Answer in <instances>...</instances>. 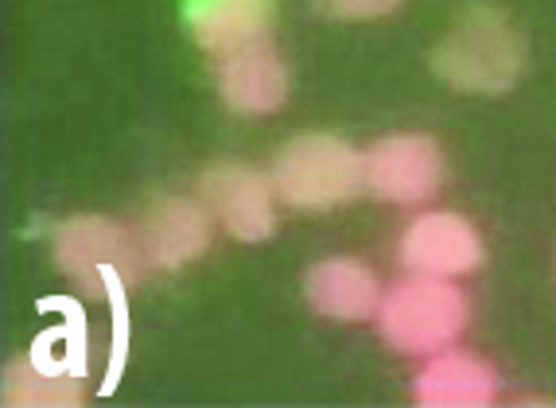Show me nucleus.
<instances>
[{
	"label": "nucleus",
	"instance_id": "10",
	"mask_svg": "<svg viewBox=\"0 0 556 408\" xmlns=\"http://www.w3.org/2000/svg\"><path fill=\"white\" fill-rule=\"evenodd\" d=\"M277 16V0H187L184 28L214 63L253 43H265Z\"/></svg>",
	"mask_w": 556,
	"mask_h": 408
},
{
	"label": "nucleus",
	"instance_id": "12",
	"mask_svg": "<svg viewBox=\"0 0 556 408\" xmlns=\"http://www.w3.org/2000/svg\"><path fill=\"white\" fill-rule=\"evenodd\" d=\"M304 299L316 316L331 319V323H362V319H378L386 288L362 260L324 257L307 269Z\"/></svg>",
	"mask_w": 556,
	"mask_h": 408
},
{
	"label": "nucleus",
	"instance_id": "6",
	"mask_svg": "<svg viewBox=\"0 0 556 408\" xmlns=\"http://www.w3.org/2000/svg\"><path fill=\"white\" fill-rule=\"evenodd\" d=\"M447 156L428 132H390L366 149V191L381 203L420 206L440 195Z\"/></svg>",
	"mask_w": 556,
	"mask_h": 408
},
{
	"label": "nucleus",
	"instance_id": "4",
	"mask_svg": "<svg viewBox=\"0 0 556 408\" xmlns=\"http://www.w3.org/2000/svg\"><path fill=\"white\" fill-rule=\"evenodd\" d=\"M51 257L59 272L83 288L86 296H113L149 269L140 257L137 233L102 214H75L59 222L51 233Z\"/></svg>",
	"mask_w": 556,
	"mask_h": 408
},
{
	"label": "nucleus",
	"instance_id": "8",
	"mask_svg": "<svg viewBox=\"0 0 556 408\" xmlns=\"http://www.w3.org/2000/svg\"><path fill=\"white\" fill-rule=\"evenodd\" d=\"M401 265L420 277H444L459 280L475 272L486 257L482 238L471 218L455 211H425L401 233Z\"/></svg>",
	"mask_w": 556,
	"mask_h": 408
},
{
	"label": "nucleus",
	"instance_id": "7",
	"mask_svg": "<svg viewBox=\"0 0 556 408\" xmlns=\"http://www.w3.org/2000/svg\"><path fill=\"white\" fill-rule=\"evenodd\" d=\"M214 214L206 211L203 199L191 195H164L140 214L137 222V245L149 269L176 272L187 269L211 250L214 238Z\"/></svg>",
	"mask_w": 556,
	"mask_h": 408
},
{
	"label": "nucleus",
	"instance_id": "3",
	"mask_svg": "<svg viewBox=\"0 0 556 408\" xmlns=\"http://www.w3.org/2000/svg\"><path fill=\"white\" fill-rule=\"evenodd\" d=\"M471 307L455 280L420 277L408 272L405 280L386 292L378 311L381 339L397 354H437L464 334Z\"/></svg>",
	"mask_w": 556,
	"mask_h": 408
},
{
	"label": "nucleus",
	"instance_id": "9",
	"mask_svg": "<svg viewBox=\"0 0 556 408\" xmlns=\"http://www.w3.org/2000/svg\"><path fill=\"white\" fill-rule=\"evenodd\" d=\"M214 90H218L226 110L241 113V117H269L288 102L292 75H288L285 59L265 39V43H253L245 51L218 59L214 63Z\"/></svg>",
	"mask_w": 556,
	"mask_h": 408
},
{
	"label": "nucleus",
	"instance_id": "11",
	"mask_svg": "<svg viewBox=\"0 0 556 408\" xmlns=\"http://www.w3.org/2000/svg\"><path fill=\"white\" fill-rule=\"evenodd\" d=\"M502 393V378L486 358L471 350H437L428 354L413 381V400L425 408H486Z\"/></svg>",
	"mask_w": 556,
	"mask_h": 408
},
{
	"label": "nucleus",
	"instance_id": "14",
	"mask_svg": "<svg viewBox=\"0 0 556 408\" xmlns=\"http://www.w3.org/2000/svg\"><path fill=\"white\" fill-rule=\"evenodd\" d=\"M113 346H110V370H105V393L117 390V378L125 370V350H129V304H125V288L113 292Z\"/></svg>",
	"mask_w": 556,
	"mask_h": 408
},
{
	"label": "nucleus",
	"instance_id": "15",
	"mask_svg": "<svg viewBox=\"0 0 556 408\" xmlns=\"http://www.w3.org/2000/svg\"><path fill=\"white\" fill-rule=\"evenodd\" d=\"M312 4L331 20H351V24H358V20L390 16V12H397L405 0H312Z\"/></svg>",
	"mask_w": 556,
	"mask_h": 408
},
{
	"label": "nucleus",
	"instance_id": "2",
	"mask_svg": "<svg viewBox=\"0 0 556 408\" xmlns=\"http://www.w3.org/2000/svg\"><path fill=\"white\" fill-rule=\"evenodd\" d=\"M280 203L324 214L354 203L366 191V152L334 132H300L273 156L269 167Z\"/></svg>",
	"mask_w": 556,
	"mask_h": 408
},
{
	"label": "nucleus",
	"instance_id": "1",
	"mask_svg": "<svg viewBox=\"0 0 556 408\" xmlns=\"http://www.w3.org/2000/svg\"><path fill=\"white\" fill-rule=\"evenodd\" d=\"M440 82L464 93H506L526 71V39L518 24L494 4H471L455 28L432 47Z\"/></svg>",
	"mask_w": 556,
	"mask_h": 408
},
{
	"label": "nucleus",
	"instance_id": "13",
	"mask_svg": "<svg viewBox=\"0 0 556 408\" xmlns=\"http://www.w3.org/2000/svg\"><path fill=\"white\" fill-rule=\"evenodd\" d=\"M4 405L20 408H66V405H83V378L75 373H59L39 366L31 354L9 362L4 370Z\"/></svg>",
	"mask_w": 556,
	"mask_h": 408
},
{
	"label": "nucleus",
	"instance_id": "5",
	"mask_svg": "<svg viewBox=\"0 0 556 408\" xmlns=\"http://www.w3.org/2000/svg\"><path fill=\"white\" fill-rule=\"evenodd\" d=\"M199 199L214 214L218 230H226L233 242H265L277 230V183L269 171L238 160H218L203 167L199 176Z\"/></svg>",
	"mask_w": 556,
	"mask_h": 408
}]
</instances>
